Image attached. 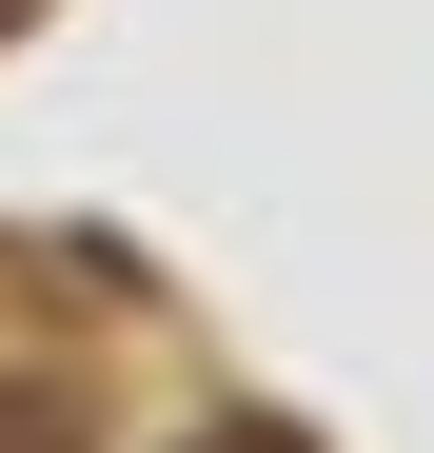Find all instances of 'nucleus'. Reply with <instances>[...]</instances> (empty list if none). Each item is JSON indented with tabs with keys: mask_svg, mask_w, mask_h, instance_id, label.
<instances>
[{
	"mask_svg": "<svg viewBox=\"0 0 434 453\" xmlns=\"http://www.w3.org/2000/svg\"><path fill=\"white\" fill-rule=\"evenodd\" d=\"M0 453H80V374H0Z\"/></svg>",
	"mask_w": 434,
	"mask_h": 453,
	"instance_id": "nucleus-1",
	"label": "nucleus"
}]
</instances>
